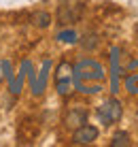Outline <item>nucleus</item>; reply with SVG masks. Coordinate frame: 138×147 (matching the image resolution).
Returning <instances> with one entry per match:
<instances>
[{
  "instance_id": "obj_6",
  "label": "nucleus",
  "mask_w": 138,
  "mask_h": 147,
  "mask_svg": "<svg viewBox=\"0 0 138 147\" xmlns=\"http://www.w3.org/2000/svg\"><path fill=\"white\" fill-rule=\"evenodd\" d=\"M81 15V4L79 2H64L60 4V11H58V17H60V24L64 26H70L79 19Z\"/></svg>"
},
{
  "instance_id": "obj_11",
  "label": "nucleus",
  "mask_w": 138,
  "mask_h": 147,
  "mask_svg": "<svg viewBox=\"0 0 138 147\" xmlns=\"http://www.w3.org/2000/svg\"><path fill=\"white\" fill-rule=\"evenodd\" d=\"M117 53H119V49H113V83H111L113 96L117 94V88H119V79H117Z\"/></svg>"
},
{
  "instance_id": "obj_4",
  "label": "nucleus",
  "mask_w": 138,
  "mask_h": 147,
  "mask_svg": "<svg viewBox=\"0 0 138 147\" xmlns=\"http://www.w3.org/2000/svg\"><path fill=\"white\" fill-rule=\"evenodd\" d=\"M98 128L91 124H83L79 126L76 130H72V143L74 145H91L96 143V139H98Z\"/></svg>"
},
{
  "instance_id": "obj_2",
  "label": "nucleus",
  "mask_w": 138,
  "mask_h": 147,
  "mask_svg": "<svg viewBox=\"0 0 138 147\" xmlns=\"http://www.w3.org/2000/svg\"><path fill=\"white\" fill-rule=\"evenodd\" d=\"M55 90L58 94L66 98L70 96L76 90V83H74V66L70 62H62L58 68H55Z\"/></svg>"
},
{
  "instance_id": "obj_1",
  "label": "nucleus",
  "mask_w": 138,
  "mask_h": 147,
  "mask_svg": "<svg viewBox=\"0 0 138 147\" xmlns=\"http://www.w3.org/2000/svg\"><path fill=\"white\" fill-rule=\"evenodd\" d=\"M106 77L104 66L96 62L94 58H83L74 64V83L76 88L81 85H91V83H102Z\"/></svg>"
},
{
  "instance_id": "obj_3",
  "label": "nucleus",
  "mask_w": 138,
  "mask_h": 147,
  "mask_svg": "<svg viewBox=\"0 0 138 147\" xmlns=\"http://www.w3.org/2000/svg\"><path fill=\"white\" fill-rule=\"evenodd\" d=\"M96 115H98V119L102 121V124L111 126V124H117V121L121 119L123 107H121V102L115 98V96H111L109 100H104V102L96 109Z\"/></svg>"
},
{
  "instance_id": "obj_12",
  "label": "nucleus",
  "mask_w": 138,
  "mask_h": 147,
  "mask_svg": "<svg viewBox=\"0 0 138 147\" xmlns=\"http://www.w3.org/2000/svg\"><path fill=\"white\" fill-rule=\"evenodd\" d=\"M134 68H138V60H136V62H132L130 66H127V70H134Z\"/></svg>"
},
{
  "instance_id": "obj_5",
  "label": "nucleus",
  "mask_w": 138,
  "mask_h": 147,
  "mask_svg": "<svg viewBox=\"0 0 138 147\" xmlns=\"http://www.w3.org/2000/svg\"><path fill=\"white\" fill-rule=\"evenodd\" d=\"M87 124V109L85 107H70L64 115V126L68 130H76L79 126Z\"/></svg>"
},
{
  "instance_id": "obj_8",
  "label": "nucleus",
  "mask_w": 138,
  "mask_h": 147,
  "mask_svg": "<svg viewBox=\"0 0 138 147\" xmlns=\"http://www.w3.org/2000/svg\"><path fill=\"white\" fill-rule=\"evenodd\" d=\"M60 40V43H68V45H74L76 40H79V34L74 32V30H60L58 36H55Z\"/></svg>"
},
{
  "instance_id": "obj_9",
  "label": "nucleus",
  "mask_w": 138,
  "mask_h": 147,
  "mask_svg": "<svg viewBox=\"0 0 138 147\" xmlns=\"http://www.w3.org/2000/svg\"><path fill=\"white\" fill-rule=\"evenodd\" d=\"M111 145H113V147H127V145H130V134H127L125 130L115 132V134H113V141H111Z\"/></svg>"
},
{
  "instance_id": "obj_10",
  "label": "nucleus",
  "mask_w": 138,
  "mask_h": 147,
  "mask_svg": "<svg viewBox=\"0 0 138 147\" xmlns=\"http://www.w3.org/2000/svg\"><path fill=\"white\" fill-rule=\"evenodd\" d=\"M123 83H125V90H127L130 94L138 96V73H134V75H127Z\"/></svg>"
},
{
  "instance_id": "obj_7",
  "label": "nucleus",
  "mask_w": 138,
  "mask_h": 147,
  "mask_svg": "<svg viewBox=\"0 0 138 147\" xmlns=\"http://www.w3.org/2000/svg\"><path fill=\"white\" fill-rule=\"evenodd\" d=\"M32 22H34V26H36V28H49L51 26V13L38 11V13H34Z\"/></svg>"
}]
</instances>
